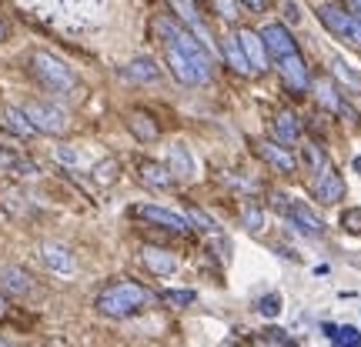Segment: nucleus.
I'll return each instance as SVG.
<instances>
[{
    "instance_id": "nucleus-1",
    "label": "nucleus",
    "mask_w": 361,
    "mask_h": 347,
    "mask_svg": "<svg viewBox=\"0 0 361 347\" xmlns=\"http://www.w3.org/2000/svg\"><path fill=\"white\" fill-rule=\"evenodd\" d=\"M151 301V291L137 281H114L97 294V310L104 317H134Z\"/></svg>"
},
{
    "instance_id": "nucleus-2",
    "label": "nucleus",
    "mask_w": 361,
    "mask_h": 347,
    "mask_svg": "<svg viewBox=\"0 0 361 347\" xmlns=\"http://www.w3.org/2000/svg\"><path fill=\"white\" fill-rule=\"evenodd\" d=\"M154 30L161 34V40H171L174 47H180V51L191 57V64H194V70H197L201 84H204V80H211V53H207V47L201 44V40L191 37V34H188L178 20H171V17H157Z\"/></svg>"
},
{
    "instance_id": "nucleus-3",
    "label": "nucleus",
    "mask_w": 361,
    "mask_h": 347,
    "mask_svg": "<svg viewBox=\"0 0 361 347\" xmlns=\"http://www.w3.org/2000/svg\"><path fill=\"white\" fill-rule=\"evenodd\" d=\"M30 70H34V77L47 90H54V94H71V90L78 87V74H74L61 57H54V53H47V51H37L30 57Z\"/></svg>"
},
{
    "instance_id": "nucleus-4",
    "label": "nucleus",
    "mask_w": 361,
    "mask_h": 347,
    "mask_svg": "<svg viewBox=\"0 0 361 347\" xmlns=\"http://www.w3.org/2000/svg\"><path fill=\"white\" fill-rule=\"evenodd\" d=\"M318 20H322L324 30L335 34L338 40H345L351 47H361V24L355 20V13H351L345 4H338V0L318 4Z\"/></svg>"
},
{
    "instance_id": "nucleus-5",
    "label": "nucleus",
    "mask_w": 361,
    "mask_h": 347,
    "mask_svg": "<svg viewBox=\"0 0 361 347\" xmlns=\"http://www.w3.org/2000/svg\"><path fill=\"white\" fill-rule=\"evenodd\" d=\"M47 11L51 20H64V24H87L94 13L104 7V0H27Z\"/></svg>"
},
{
    "instance_id": "nucleus-6",
    "label": "nucleus",
    "mask_w": 361,
    "mask_h": 347,
    "mask_svg": "<svg viewBox=\"0 0 361 347\" xmlns=\"http://www.w3.org/2000/svg\"><path fill=\"white\" fill-rule=\"evenodd\" d=\"M24 114L30 117V124L37 127V134H64L67 130V114L61 107H54V103L34 101L24 107Z\"/></svg>"
},
{
    "instance_id": "nucleus-7",
    "label": "nucleus",
    "mask_w": 361,
    "mask_h": 347,
    "mask_svg": "<svg viewBox=\"0 0 361 347\" xmlns=\"http://www.w3.org/2000/svg\"><path fill=\"white\" fill-rule=\"evenodd\" d=\"M234 37H238L247 64H251V74H264V70H268V47H264V40H261L258 30L241 27V30H234Z\"/></svg>"
},
{
    "instance_id": "nucleus-8",
    "label": "nucleus",
    "mask_w": 361,
    "mask_h": 347,
    "mask_svg": "<svg viewBox=\"0 0 361 347\" xmlns=\"http://www.w3.org/2000/svg\"><path fill=\"white\" fill-rule=\"evenodd\" d=\"M311 194H314V201H318V204H338V201H341V194H345V180H341V174H338L335 168H328V164H324V168L318 170L314 184H311Z\"/></svg>"
},
{
    "instance_id": "nucleus-9",
    "label": "nucleus",
    "mask_w": 361,
    "mask_h": 347,
    "mask_svg": "<svg viewBox=\"0 0 361 347\" xmlns=\"http://www.w3.org/2000/svg\"><path fill=\"white\" fill-rule=\"evenodd\" d=\"M137 217L151 220L154 227H164V231H174V234H188L191 231V220L184 217V214H174V210H168V207H154V204H141L137 210H134Z\"/></svg>"
},
{
    "instance_id": "nucleus-10",
    "label": "nucleus",
    "mask_w": 361,
    "mask_h": 347,
    "mask_svg": "<svg viewBox=\"0 0 361 347\" xmlns=\"http://www.w3.org/2000/svg\"><path fill=\"white\" fill-rule=\"evenodd\" d=\"M261 40L268 47V57H274V61H284V57L298 53V40L291 37V30L284 24H268L261 30Z\"/></svg>"
},
{
    "instance_id": "nucleus-11",
    "label": "nucleus",
    "mask_w": 361,
    "mask_h": 347,
    "mask_svg": "<svg viewBox=\"0 0 361 347\" xmlns=\"http://www.w3.org/2000/svg\"><path fill=\"white\" fill-rule=\"evenodd\" d=\"M281 214L291 220L301 234H308V237H322L324 234V220L318 217L308 204H301V201H288V207H284Z\"/></svg>"
},
{
    "instance_id": "nucleus-12",
    "label": "nucleus",
    "mask_w": 361,
    "mask_h": 347,
    "mask_svg": "<svg viewBox=\"0 0 361 347\" xmlns=\"http://www.w3.org/2000/svg\"><path fill=\"white\" fill-rule=\"evenodd\" d=\"M255 154L264 157L271 168H278L281 174H295L298 170V157L278 141H255Z\"/></svg>"
},
{
    "instance_id": "nucleus-13",
    "label": "nucleus",
    "mask_w": 361,
    "mask_h": 347,
    "mask_svg": "<svg viewBox=\"0 0 361 347\" xmlns=\"http://www.w3.org/2000/svg\"><path fill=\"white\" fill-rule=\"evenodd\" d=\"M278 67H281L284 84L295 90V94H305V90L311 87V74H308V64H305L301 51L291 53V57H284V61H278Z\"/></svg>"
},
{
    "instance_id": "nucleus-14",
    "label": "nucleus",
    "mask_w": 361,
    "mask_h": 347,
    "mask_svg": "<svg viewBox=\"0 0 361 347\" xmlns=\"http://www.w3.org/2000/svg\"><path fill=\"white\" fill-rule=\"evenodd\" d=\"M40 260H44V267H51L54 274H74V267H78L71 247L57 244V241H44V244H40Z\"/></svg>"
},
{
    "instance_id": "nucleus-15",
    "label": "nucleus",
    "mask_w": 361,
    "mask_h": 347,
    "mask_svg": "<svg viewBox=\"0 0 361 347\" xmlns=\"http://www.w3.org/2000/svg\"><path fill=\"white\" fill-rule=\"evenodd\" d=\"M0 291L7 297H27L34 291V281H30V274H27L24 267L4 264V267H0Z\"/></svg>"
},
{
    "instance_id": "nucleus-16",
    "label": "nucleus",
    "mask_w": 361,
    "mask_h": 347,
    "mask_svg": "<svg viewBox=\"0 0 361 347\" xmlns=\"http://www.w3.org/2000/svg\"><path fill=\"white\" fill-rule=\"evenodd\" d=\"M164 61H168L171 74L180 80V84H201V77H197V70H194L191 57L180 51V47H174L171 40H164Z\"/></svg>"
},
{
    "instance_id": "nucleus-17",
    "label": "nucleus",
    "mask_w": 361,
    "mask_h": 347,
    "mask_svg": "<svg viewBox=\"0 0 361 347\" xmlns=\"http://www.w3.org/2000/svg\"><path fill=\"white\" fill-rule=\"evenodd\" d=\"M168 170L174 177H194V157L188 151V144L174 141L168 147Z\"/></svg>"
},
{
    "instance_id": "nucleus-18",
    "label": "nucleus",
    "mask_w": 361,
    "mask_h": 347,
    "mask_svg": "<svg viewBox=\"0 0 361 347\" xmlns=\"http://www.w3.org/2000/svg\"><path fill=\"white\" fill-rule=\"evenodd\" d=\"M137 174H141V180L147 187H157V191H164V187L174 184V174L168 170V164H157V160H141Z\"/></svg>"
},
{
    "instance_id": "nucleus-19",
    "label": "nucleus",
    "mask_w": 361,
    "mask_h": 347,
    "mask_svg": "<svg viewBox=\"0 0 361 347\" xmlns=\"http://www.w3.org/2000/svg\"><path fill=\"white\" fill-rule=\"evenodd\" d=\"M271 134H274L278 144H295L301 137V124H298V117L291 111H281V114L271 120Z\"/></svg>"
},
{
    "instance_id": "nucleus-20",
    "label": "nucleus",
    "mask_w": 361,
    "mask_h": 347,
    "mask_svg": "<svg viewBox=\"0 0 361 347\" xmlns=\"http://www.w3.org/2000/svg\"><path fill=\"white\" fill-rule=\"evenodd\" d=\"M144 264L154 270V274H174L178 270V254H171V251H164V247H144L141 251Z\"/></svg>"
},
{
    "instance_id": "nucleus-21",
    "label": "nucleus",
    "mask_w": 361,
    "mask_h": 347,
    "mask_svg": "<svg viewBox=\"0 0 361 347\" xmlns=\"http://www.w3.org/2000/svg\"><path fill=\"white\" fill-rule=\"evenodd\" d=\"M124 77L141 80V84H151V80L161 77V67L154 64V57H134V61L124 67Z\"/></svg>"
},
{
    "instance_id": "nucleus-22",
    "label": "nucleus",
    "mask_w": 361,
    "mask_h": 347,
    "mask_svg": "<svg viewBox=\"0 0 361 347\" xmlns=\"http://www.w3.org/2000/svg\"><path fill=\"white\" fill-rule=\"evenodd\" d=\"M0 170H11L17 177H34V174H37V164L20 154H13V151H0Z\"/></svg>"
},
{
    "instance_id": "nucleus-23",
    "label": "nucleus",
    "mask_w": 361,
    "mask_h": 347,
    "mask_svg": "<svg viewBox=\"0 0 361 347\" xmlns=\"http://www.w3.org/2000/svg\"><path fill=\"white\" fill-rule=\"evenodd\" d=\"M128 127L130 134L137 137V141H157V124L151 114H144V111H134V114L128 117Z\"/></svg>"
},
{
    "instance_id": "nucleus-24",
    "label": "nucleus",
    "mask_w": 361,
    "mask_h": 347,
    "mask_svg": "<svg viewBox=\"0 0 361 347\" xmlns=\"http://www.w3.org/2000/svg\"><path fill=\"white\" fill-rule=\"evenodd\" d=\"M4 124H7L17 137H34V134H37V127L30 124V117H27L20 107H7V111H4Z\"/></svg>"
},
{
    "instance_id": "nucleus-25",
    "label": "nucleus",
    "mask_w": 361,
    "mask_h": 347,
    "mask_svg": "<svg viewBox=\"0 0 361 347\" xmlns=\"http://www.w3.org/2000/svg\"><path fill=\"white\" fill-rule=\"evenodd\" d=\"M224 57H228V64H231L238 74H251V64H247V57H245V51H241L238 37L224 40Z\"/></svg>"
},
{
    "instance_id": "nucleus-26",
    "label": "nucleus",
    "mask_w": 361,
    "mask_h": 347,
    "mask_svg": "<svg viewBox=\"0 0 361 347\" xmlns=\"http://www.w3.org/2000/svg\"><path fill=\"white\" fill-rule=\"evenodd\" d=\"M314 97H318V103H322V107H328V111H341V94H338L335 87H331V80H318V84H314Z\"/></svg>"
},
{
    "instance_id": "nucleus-27",
    "label": "nucleus",
    "mask_w": 361,
    "mask_h": 347,
    "mask_svg": "<svg viewBox=\"0 0 361 347\" xmlns=\"http://www.w3.org/2000/svg\"><path fill=\"white\" fill-rule=\"evenodd\" d=\"M331 74H335V77L341 80L345 87H351V90H361V74H358V70H351V67L345 64L341 57H335V61H331Z\"/></svg>"
},
{
    "instance_id": "nucleus-28",
    "label": "nucleus",
    "mask_w": 361,
    "mask_h": 347,
    "mask_svg": "<svg viewBox=\"0 0 361 347\" xmlns=\"http://www.w3.org/2000/svg\"><path fill=\"white\" fill-rule=\"evenodd\" d=\"M184 217L191 220V224L197 227V231H204V234H218V224H214V217H211V214H204L201 207L188 204V214H184Z\"/></svg>"
},
{
    "instance_id": "nucleus-29",
    "label": "nucleus",
    "mask_w": 361,
    "mask_h": 347,
    "mask_svg": "<svg viewBox=\"0 0 361 347\" xmlns=\"http://www.w3.org/2000/svg\"><path fill=\"white\" fill-rule=\"evenodd\" d=\"M331 344H335V347H361V331H358V327H351V324H345V327H335Z\"/></svg>"
},
{
    "instance_id": "nucleus-30",
    "label": "nucleus",
    "mask_w": 361,
    "mask_h": 347,
    "mask_svg": "<svg viewBox=\"0 0 361 347\" xmlns=\"http://www.w3.org/2000/svg\"><path fill=\"white\" fill-rule=\"evenodd\" d=\"M241 224H245L247 231H261V227H264V210H261L255 201H247L245 210H241Z\"/></svg>"
},
{
    "instance_id": "nucleus-31",
    "label": "nucleus",
    "mask_w": 361,
    "mask_h": 347,
    "mask_svg": "<svg viewBox=\"0 0 361 347\" xmlns=\"http://www.w3.org/2000/svg\"><path fill=\"white\" fill-rule=\"evenodd\" d=\"M94 180H97V184H114L117 180V160L114 157H107V160H101V164H94Z\"/></svg>"
},
{
    "instance_id": "nucleus-32",
    "label": "nucleus",
    "mask_w": 361,
    "mask_h": 347,
    "mask_svg": "<svg viewBox=\"0 0 361 347\" xmlns=\"http://www.w3.org/2000/svg\"><path fill=\"white\" fill-rule=\"evenodd\" d=\"M301 160H305V168L314 170V174H318V170H322L324 164H328V160H324V154H322V147H314V144L301 147Z\"/></svg>"
},
{
    "instance_id": "nucleus-33",
    "label": "nucleus",
    "mask_w": 361,
    "mask_h": 347,
    "mask_svg": "<svg viewBox=\"0 0 361 347\" xmlns=\"http://www.w3.org/2000/svg\"><path fill=\"white\" fill-rule=\"evenodd\" d=\"M341 227L355 237H361V207H348L345 214H341Z\"/></svg>"
},
{
    "instance_id": "nucleus-34",
    "label": "nucleus",
    "mask_w": 361,
    "mask_h": 347,
    "mask_svg": "<svg viewBox=\"0 0 361 347\" xmlns=\"http://www.w3.org/2000/svg\"><path fill=\"white\" fill-rule=\"evenodd\" d=\"M161 301H168V304H174V308H188V304L197 301V294H194V291H164Z\"/></svg>"
},
{
    "instance_id": "nucleus-35",
    "label": "nucleus",
    "mask_w": 361,
    "mask_h": 347,
    "mask_svg": "<svg viewBox=\"0 0 361 347\" xmlns=\"http://www.w3.org/2000/svg\"><path fill=\"white\" fill-rule=\"evenodd\" d=\"M258 310L264 314V317H278V314H281V297H278V294L258 297Z\"/></svg>"
},
{
    "instance_id": "nucleus-36",
    "label": "nucleus",
    "mask_w": 361,
    "mask_h": 347,
    "mask_svg": "<svg viewBox=\"0 0 361 347\" xmlns=\"http://www.w3.org/2000/svg\"><path fill=\"white\" fill-rule=\"evenodd\" d=\"M214 11H218V17H224V20H238L241 13H238V0H214Z\"/></svg>"
},
{
    "instance_id": "nucleus-37",
    "label": "nucleus",
    "mask_w": 361,
    "mask_h": 347,
    "mask_svg": "<svg viewBox=\"0 0 361 347\" xmlns=\"http://www.w3.org/2000/svg\"><path fill=\"white\" fill-rule=\"evenodd\" d=\"M54 157H57L61 164H67V168H78V164H80V154L74 151V147H57V151H54Z\"/></svg>"
},
{
    "instance_id": "nucleus-38",
    "label": "nucleus",
    "mask_w": 361,
    "mask_h": 347,
    "mask_svg": "<svg viewBox=\"0 0 361 347\" xmlns=\"http://www.w3.org/2000/svg\"><path fill=\"white\" fill-rule=\"evenodd\" d=\"M238 4H241V7H247L251 13H264L271 7V0H238Z\"/></svg>"
},
{
    "instance_id": "nucleus-39",
    "label": "nucleus",
    "mask_w": 361,
    "mask_h": 347,
    "mask_svg": "<svg viewBox=\"0 0 361 347\" xmlns=\"http://www.w3.org/2000/svg\"><path fill=\"white\" fill-rule=\"evenodd\" d=\"M351 13H355V20L361 24V0H351Z\"/></svg>"
},
{
    "instance_id": "nucleus-40",
    "label": "nucleus",
    "mask_w": 361,
    "mask_h": 347,
    "mask_svg": "<svg viewBox=\"0 0 361 347\" xmlns=\"http://www.w3.org/2000/svg\"><path fill=\"white\" fill-rule=\"evenodd\" d=\"M298 17H301V13H298V7H295V4H288V20H298Z\"/></svg>"
},
{
    "instance_id": "nucleus-41",
    "label": "nucleus",
    "mask_w": 361,
    "mask_h": 347,
    "mask_svg": "<svg viewBox=\"0 0 361 347\" xmlns=\"http://www.w3.org/2000/svg\"><path fill=\"white\" fill-rule=\"evenodd\" d=\"M4 310H7V301H4V294H0V314H4Z\"/></svg>"
},
{
    "instance_id": "nucleus-42",
    "label": "nucleus",
    "mask_w": 361,
    "mask_h": 347,
    "mask_svg": "<svg viewBox=\"0 0 361 347\" xmlns=\"http://www.w3.org/2000/svg\"><path fill=\"white\" fill-rule=\"evenodd\" d=\"M355 170H358V174H361V157H355Z\"/></svg>"
},
{
    "instance_id": "nucleus-43",
    "label": "nucleus",
    "mask_w": 361,
    "mask_h": 347,
    "mask_svg": "<svg viewBox=\"0 0 361 347\" xmlns=\"http://www.w3.org/2000/svg\"><path fill=\"white\" fill-rule=\"evenodd\" d=\"M4 37H7V27H4V24H0V40H4Z\"/></svg>"
},
{
    "instance_id": "nucleus-44",
    "label": "nucleus",
    "mask_w": 361,
    "mask_h": 347,
    "mask_svg": "<svg viewBox=\"0 0 361 347\" xmlns=\"http://www.w3.org/2000/svg\"><path fill=\"white\" fill-rule=\"evenodd\" d=\"M224 347H241V344H238V341H231V344H224Z\"/></svg>"
},
{
    "instance_id": "nucleus-45",
    "label": "nucleus",
    "mask_w": 361,
    "mask_h": 347,
    "mask_svg": "<svg viewBox=\"0 0 361 347\" xmlns=\"http://www.w3.org/2000/svg\"><path fill=\"white\" fill-rule=\"evenodd\" d=\"M0 347H13V344H7V341H0Z\"/></svg>"
}]
</instances>
